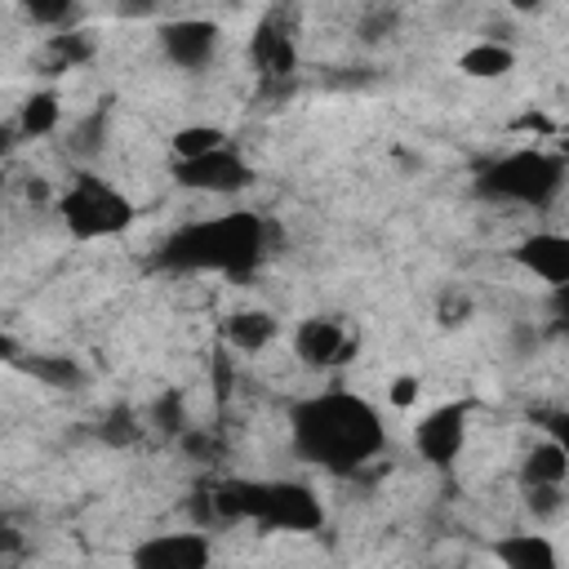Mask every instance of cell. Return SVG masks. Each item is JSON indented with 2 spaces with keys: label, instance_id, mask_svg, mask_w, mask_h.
<instances>
[{
  "label": "cell",
  "instance_id": "cell-11",
  "mask_svg": "<svg viewBox=\"0 0 569 569\" xmlns=\"http://www.w3.org/2000/svg\"><path fill=\"white\" fill-rule=\"evenodd\" d=\"M156 36H160V49H164V58H169L173 67L200 71V67L213 62L222 31H218V22H209V18H173V22H164Z\"/></svg>",
  "mask_w": 569,
  "mask_h": 569
},
{
  "label": "cell",
  "instance_id": "cell-18",
  "mask_svg": "<svg viewBox=\"0 0 569 569\" xmlns=\"http://www.w3.org/2000/svg\"><path fill=\"white\" fill-rule=\"evenodd\" d=\"M222 142H227V133L213 129V124H182V129L173 133V160L204 156V151H213V147H222Z\"/></svg>",
  "mask_w": 569,
  "mask_h": 569
},
{
  "label": "cell",
  "instance_id": "cell-16",
  "mask_svg": "<svg viewBox=\"0 0 569 569\" xmlns=\"http://www.w3.org/2000/svg\"><path fill=\"white\" fill-rule=\"evenodd\" d=\"M511 67H516V53H511V44H502V40H476V44H467V49L458 53V71L471 76V80H498V76H507Z\"/></svg>",
  "mask_w": 569,
  "mask_h": 569
},
{
  "label": "cell",
  "instance_id": "cell-2",
  "mask_svg": "<svg viewBox=\"0 0 569 569\" xmlns=\"http://www.w3.org/2000/svg\"><path fill=\"white\" fill-rule=\"evenodd\" d=\"M267 244H271V231H267L262 213H253V209L204 213V218H191L178 231H169V240L160 244V267H169L178 276L244 280L267 258Z\"/></svg>",
  "mask_w": 569,
  "mask_h": 569
},
{
  "label": "cell",
  "instance_id": "cell-10",
  "mask_svg": "<svg viewBox=\"0 0 569 569\" xmlns=\"http://www.w3.org/2000/svg\"><path fill=\"white\" fill-rule=\"evenodd\" d=\"M511 262L525 276L542 280L551 293L565 289L569 284V231H529V236H520L516 249H511Z\"/></svg>",
  "mask_w": 569,
  "mask_h": 569
},
{
  "label": "cell",
  "instance_id": "cell-13",
  "mask_svg": "<svg viewBox=\"0 0 569 569\" xmlns=\"http://www.w3.org/2000/svg\"><path fill=\"white\" fill-rule=\"evenodd\" d=\"M493 560L502 569H565L560 547L542 529H511L493 542Z\"/></svg>",
  "mask_w": 569,
  "mask_h": 569
},
{
  "label": "cell",
  "instance_id": "cell-19",
  "mask_svg": "<svg viewBox=\"0 0 569 569\" xmlns=\"http://www.w3.org/2000/svg\"><path fill=\"white\" fill-rule=\"evenodd\" d=\"M31 373H40L44 382H58V387H71V382L80 378L76 360H53V356H40V360H31Z\"/></svg>",
  "mask_w": 569,
  "mask_h": 569
},
{
  "label": "cell",
  "instance_id": "cell-20",
  "mask_svg": "<svg viewBox=\"0 0 569 569\" xmlns=\"http://www.w3.org/2000/svg\"><path fill=\"white\" fill-rule=\"evenodd\" d=\"M520 493H525V507L533 511V520H551L565 507V489H520Z\"/></svg>",
  "mask_w": 569,
  "mask_h": 569
},
{
  "label": "cell",
  "instance_id": "cell-5",
  "mask_svg": "<svg viewBox=\"0 0 569 569\" xmlns=\"http://www.w3.org/2000/svg\"><path fill=\"white\" fill-rule=\"evenodd\" d=\"M53 213L76 240H116L133 227L138 204L111 178H102L93 169H76L62 182V191L53 196Z\"/></svg>",
  "mask_w": 569,
  "mask_h": 569
},
{
  "label": "cell",
  "instance_id": "cell-21",
  "mask_svg": "<svg viewBox=\"0 0 569 569\" xmlns=\"http://www.w3.org/2000/svg\"><path fill=\"white\" fill-rule=\"evenodd\" d=\"M538 427H542V436H547L551 445H560V449L569 453V405H560V409H547V413H538Z\"/></svg>",
  "mask_w": 569,
  "mask_h": 569
},
{
  "label": "cell",
  "instance_id": "cell-8",
  "mask_svg": "<svg viewBox=\"0 0 569 569\" xmlns=\"http://www.w3.org/2000/svg\"><path fill=\"white\" fill-rule=\"evenodd\" d=\"M129 569H213V542L204 529H160L129 551Z\"/></svg>",
  "mask_w": 569,
  "mask_h": 569
},
{
  "label": "cell",
  "instance_id": "cell-12",
  "mask_svg": "<svg viewBox=\"0 0 569 569\" xmlns=\"http://www.w3.org/2000/svg\"><path fill=\"white\" fill-rule=\"evenodd\" d=\"M249 53H253L262 80H276L280 84V80L293 76V67H298V40H293L284 13H267L258 22V31L249 36Z\"/></svg>",
  "mask_w": 569,
  "mask_h": 569
},
{
  "label": "cell",
  "instance_id": "cell-3",
  "mask_svg": "<svg viewBox=\"0 0 569 569\" xmlns=\"http://www.w3.org/2000/svg\"><path fill=\"white\" fill-rule=\"evenodd\" d=\"M209 511L222 525H258L267 533H316L325 525V502L302 480H218L209 489Z\"/></svg>",
  "mask_w": 569,
  "mask_h": 569
},
{
  "label": "cell",
  "instance_id": "cell-15",
  "mask_svg": "<svg viewBox=\"0 0 569 569\" xmlns=\"http://www.w3.org/2000/svg\"><path fill=\"white\" fill-rule=\"evenodd\" d=\"M569 485V453L547 436L533 440L520 458V489H565Z\"/></svg>",
  "mask_w": 569,
  "mask_h": 569
},
{
  "label": "cell",
  "instance_id": "cell-6",
  "mask_svg": "<svg viewBox=\"0 0 569 569\" xmlns=\"http://www.w3.org/2000/svg\"><path fill=\"white\" fill-rule=\"evenodd\" d=\"M173 182L196 191V196H218V200H231L240 196L249 182H253V164L249 156L227 138L222 147L204 151V156H191V160H173Z\"/></svg>",
  "mask_w": 569,
  "mask_h": 569
},
{
  "label": "cell",
  "instance_id": "cell-14",
  "mask_svg": "<svg viewBox=\"0 0 569 569\" xmlns=\"http://www.w3.org/2000/svg\"><path fill=\"white\" fill-rule=\"evenodd\" d=\"M222 338H227L231 351L258 356L280 338V320L271 311H262V307H249V311H236V316L222 320Z\"/></svg>",
  "mask_w": 569,
  "mask_h": 569
},
{
  "label": "cell",
  "instance_id": "cell-22",
  "mask_svg": "<svg viewBox=\"0 0 569 569\" xmlns=\"http://www.w3.org/2000/svg\"><path fill=\"white\" fill-rule=\"evenodd\" d=\"M387 396H391V405H396V409H409V405L418 400V378H409V373H405V378H396V382L387 387Z\"/></svg>",
  "mask_w": 569,
  "mask_h": 569
},
{
  "label": "cell",
  "instance_id": "cell-7",
  "mask_svg": "<svg viewBox=\"0 0 569 569\" xmlns=\"http://www.w3.org/2000/svg\"><path fill=\"white\" fill-rule=\"evenodd\" d=\"M467 427H471V405L467 400H440L413 422V453L427 467L449 471L467 449Z\"/></svg>",
  "mask_w": 569,
  "mask_h": 569
},
{
  "label": "cell",
  "instance_id": "cell-4",
  "mask_svg": "<svg viewBox=\"0 0 569 569\" xmlns=\"http://www.w3.org/2000/svg\"><path fill=\"white\" fill-rule=\"evenodd\" d=\"M565 178H569V164L565 156L538 147V142H525V147H511L502 156H493L480 173H476V196L489 200V204H507V209H551L556 196L565 191Z\"/></svg>",
  "mask_w": 569,
  "mask_h": 569
},
{
  "label": "cell",
  "instance_id": "cell-17",
  "mask_svg": "<svg viewBox=\"0 0 569 569\" xmlns=\"http://www.w3.org/2000/svg\"><path fill=\"white\" fill-rule=\"evenodd\" d=\"M18 133L22 138H49V133H58V124H62V107H58V98L53 93H31L22 107H18Z\"/></svg>",
  "mask_w": 569,
  "mask_h": 569
},
{
  "label": "cell",
  "instance_id": "cell-1",
  "mask_svg": "<svg viewBox=\"0 0 569 569\" xmlns=\"http://www.w3.org/2000/svg\"><path fill=\"white\" fill-rule=\"evenodd\" d=\"M289 445L302 462L329 476H351L387 449V422L369 396L329 387L289 405Z\"/></svg>",
  "mask_w": 569,
  "mask_h": 569
},
{
  "label": "cell",
  "instance_id": "cell-9",
  "mask_svg": "<svg viewBox=\"0 0 569 569\" xmlns=\"http://www.w3.org/2000/svg\"><path fill=\"white\" fill-rule=\"evenodd\" d=\"M293 356L307 365V369H333V365H347L351 351H356V338L342 320L333 316H307L298 320L293 338H289Z\"/></svg>",
  "mask_w": 569,
  "mask_h": 569
},
{
  "label": "cell",
  "instance_id": "cell-23",
  "mask_svg": "<svg viewBox=\"0 0 569 569\" xmlns=\"http://www.w3.org/2000/svg\"><path fill=\"white\" fill-rule=\"evenodd\" d=\"M551 316H556V325H560V329L569 333V284L551 293Z\"/></svg>",
  "mask_w": 569,
  "mask_h": 569
}]
</instances>
